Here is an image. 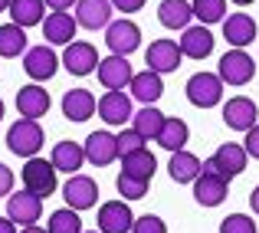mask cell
<instances>
[{
	"label": "cell",
	"instance_id": "32",
	"mask_svg": "<svg viewBox=\"0 0 259 233\" xmlns=\"http://www.w3.org/2000/svg\"><path fill=\"white\" fill-rule=\"evenodd\" d=\"M43 0H13L10 4V17H13V23H20L26 30V26H36V23H43Z\"/></svg>",
	"mask_w": 259,
	"mask_h": 233
},
{
	"label": "cell",
	"instance_id": "30",
	"mask_svg": "<svg viewBox=\"0 0 259 233\" xmlns=\"http://www.w3.org/2000/svg\"><path fill=\"white\" fill-rule=\"evenodd\" d=\"M154 168H158V161H154V154L148 151V148H141V151L121 158V171H125V174H132V177H141V181H151Z\"/></svg>",
	"mask_w": 259,
	"mask_h": 233
},
{
	"label": "cell",
	"instance_id": "1",
	"mask_svg": "<svg viewBox=\"0 0 259 233\" xmlns=\"http://www.w3.org/2000/svg\"><path fill=\"white\" fill-rule=\"evenodd\" d=\"M7 148L17 158H36V151L43 148V128L36 119H20L10 125L7 132Z\"/></svg>",
	"mask_w": 259,
	"mask_h": 233
},
{
	"label": "cell",
	"instance_id": "26",
	"mask_svg": "<svg viewBox=\"0 0 259 233\" xmlns=\"http://www.w3.org/2000/svg\"><path fill=\"white\" fill-rule=\"evenodd\" d=\"M190 17H194V4H187V0H161L158 7V20L167 30H187Z\"/></svg>",
	"mask_w": 259,
	"mask_h": 233
},
{
	"label": "cell",
	"instance_id": "5",
	"mask_svg": "<svg viewBox=\"0 0 259 233\" xmlns=\"http://www.w3.org/2000/svg\"><path fill=\"white\" fill-rule=\"evenodd\" d=\"M105 43L115 56H132L141 46V30L135 20H112L105 26Z\"/></svg>",
	"mask_w": 259,
	"mask_h": 233
},
{
	"label": "cell",
	"instance_id": "19",
	"mask_svg": "<svg viewBox=\"0 0 259 233\" xmlns=\"http://www.w3.org/2000/svg\"><path fill=\"white\" fill-rule=\"evenodd\" d=\"M76 17H69V13H50L43 20V40L50 46H69L76 40Z\"/></svg>",
	"mask_w": 259,
	"mask_h": 233
},
{
	"label": "cell",
	"instance_id": "41",
	"mask_svg": "<svg viewBox=\"0 0 259 233\" xmlns=\"http://www.w3.org/2000/svg\"><path fill=\"white\" fill-rule=\"evenodd\" d=\"M115 7H118L121 13H135V10H141L145 7V0H112Z\"/></svg>",
	"mask_w": 259,
	"mask_h": 233
},
{
	"label": "cell",
	"instance_id": "23",
	"mask_svg": "<svg viewBox=\"0 0 259 233\" xmlns=\"http://www.w3.org/2000/svg\"><path fill=\"white\" fill-rule=\"evenodd\" d=\"M181 53L190 59H207L210 53H213V33L207 30V26H187L181 36Z\"/></svg>",
	"mask_w": 259,
	"mask_h": 233
},
{
	"label": "cell",
	"instance_id": "28",
	"mask_svg": "<svg viewBox=\"0 0 259 233\" xmlns=\"http://www.w3.org/2000/svg\"><path fill=\"white\" fill-rule=\"evenodd\" d=\"M135 132H138L141 135V138H154V141H158V135H161V128H164V122H167V115H161L158 112V108H154V105H145V108H141V112H135Z\"/></svg>",
	"mask_w": 259,
	"mask_h": 233
},
{
	"label": "cell",
	"instance_id": "29",
	"mask_svg": "<svg viewBox=\"0 0 259 233\" xmlns=\"http://www.w3.org/2000/svg\"><path fill=\"white\" fill-rule=\"evenodd\" d=\"M187 138H190L187 122H184V119H167V122H164V128H161V135H158V145H161V148H167V151L174 154V151H184Z\"/></svg>",
	"mask_w": 259,
	"mask_h": 233
},
{
	"label": "cell",
	"instance_id": "44",
	"mask_svg": "<svg viewBox=\"0 0 259 233\" xmlns=\"http://www.w3.org/2000/svg\"><path fill=\"white\" fill-rule=\"evenodd\" d=\"M249 207L256 210V217H259V184L253 187V194H249Z\"/></svg>",
	"mask_w": 259,
	"mask_h": 233
},
{
	"label": "cell",
	"instance_id": "27",
	"mask_svg": "<svg viewBox=\"0 0 259 233\" xmlns=\"http://www.w3.org/2000/svg\"><path fill=\"white\" fill-rule=\"evenodd\" d=\"M53 164H56V171H66V174H76L79 168H82L85 158V145H76V141H59L56 148H53Z\"/></svg>",
	"mask_w": 259,
	"mask_h": 233
},
{
	"label": "cell",
	"instance_id": "40",
	"mask_svg": "<svg viewBox=\"0 0 259 233\" xmlns=\"http://www.w3.org/2000/svg\"><path fill=\"white\" fill-rule=\"evenodd\" d=\"M13 190V171L7 164H0V197H7Z\"/></svg>",
	"mask_w": 259,
	"mask_h": 233
},
{
	"label": "cell",
	"instance_id": "25",
	"mask_svg": "<svg viewBox=\"0 0 259 233\" xmlns=\"http://www.w3.org/2000/svg\"><path fill=\"white\" fill-rule=\"evenodd\" d=\"M132 95L138 102H145V105H154V102L164 95V82H161L158 72H151V69H145V72H135V79H132Z\"/></svg>",
	"mask_w": 259,
	"mask_h": 233
},
{
	"label": "cell",
	"instance_id": "22",
	"mask_svg": "<svg viewBox=\"0 0 259 233\" xmlns=\"http://www.w3.org/2000/svg\"><path fill=\"white\" fill-rule=\"evenodd\" d=\"M99 108V102H95V95L89 92V89H69V92L63 95V115L69 122H85L92 119V112Z\"/></svg>",
	"mask_w": 259,
	"mask_h": 233
},
{
	"label": "cell",
	"instance_id": "38",
	"mask_svg": "<svg viewBox=\"0 0 259 233\" xmlns=\"http://www.w3.org/2000/svg\"><path fill=\"white\" fill-rule=\"evenodd\" d=\"M132 233H167V227H164V220H161V217L145 214V217H135Z\"/></svg>",
	"mask_w": 259,
	"mask_h": 233
},
{
	"label": "cell",
	"instance_id": "6",
	"mask_svg": "<svg viewBox=\"0 0 259 233\" xmlns=\"http://www.w3.org/2000/svg\"><path fill=\"white\" fill-rule=\"evenodd\" d=\"M246 148L243 145H233V141H230V145H220L213 151V158H207V161H203V171H217V174H223L230 181V177H236V174H243V171H246Z\"/></svg>",
	"mask_w": 259,
	"mask_h": 233
},
{
	"label": "cell",
	"instance_id": "14",
	"mask_svg": "<svg viewBox=\"0 0 259 233\" xmlns=\"http://www.w3.org/2000/svg\"><path fill=\"white\" fill-rule=\"evenodd\" d=\"M99 53H95V46L92 43H76L72 40L69 46H66V53H63V66L72 72V76H89V72H95L99 69Z\"/></svg>",
	"mask_w": 259,
	"mask_h": 233
},
{
	"label": "cell",
	"instance_id": "47",
	"mask_svg": "<svg viewBox=\"0 0 259 233\" xmlns=\"http://www.w3.org/2000/svg\"><path fill=\"white\" fill-rule=\"evenodd\" d=\"M233 4H236V7H249V4H253V0H233Z\"/></svg>",
	"mask_w": 259,
	"mask_h": 233
},
{
	"label": "cell",
	"instance_id": "35",
	"mask_svg": "<svg viewBox=\"0 0 259 233\" xmlns=\"http://www.w3.org/2000/svg\"><path fill=\"white\" fill-rule=\"evenodd\" d=\"M115 187H118V194L125 197V201H141V197L148 194V181H141V177H132V174H125V171L118 174Z\"/></svg>",
	"mask_w": 259,
	"mask_h": 233
},
{
	"label": "cell",
	"instance_id": "42",
	"mask_svg": "<svg viewBox=\"0 0 259 233\" xmlns=\"http://www.w3.org/2000/svg\"><path fill=\"white\" fill-rule=\"evenodd\" d=\"M43 4L50 7L53 13H66V10H69V7H76L79 0H43Z\"/></svg>",
	"mask_w": 259,
	"mask_h": 233
},
{
	"label": "cell",
	"instance_id": "15",
	"mask_svg": "<svg viewBox=\"0 0 259 233\" xmlns=\"http://www.w3.org/2000/svg\"><path fill=\"white\" fill-rule=\"evenodd\" d=\"M85 158L95 168H108L118 158V135L112 132H92L85 138Z\"/></svg>",
	"mask_w": 259,
	"mask_h": 233
},
{
	"label": "cell",
	"instance_id": "12",
	"mask_svg": "<svg viewBox=\"0 0 259 233\" xmlns=\"http://www.w3.org/2000/svg\"><path fill=\"white\" fill-rule=\"evenodd\" d=\"M99 230L102 233H128L135 227V214L125 201H108L99 207Z\"/></svg>",
	"mask_w": 259,
	"mask_h": 233
},
{
	"label": "cell",
	"instance_id": "13",
	"mask_svg": "<svg viewBox=\"0 0 259 233\" xmlns=\"http://www.w3.org/2000/svg\"><path fill=\"white\" fill-rule=\"evenodd\" d=\"M56 66H59V56L50 50V46H30V50L23 53V69L30 79L43 82V79H53L56 76Z\"/></svg>",
	"mask_w": 259,
	"mask_h": 233
},
{
	"label": "cell",
	"instance_id": "11",
	"mask_svg": "<svg viewBox=\"0 0 259 233\" xmlns=\"http://www.w3.org/2000/svg\"><path fill=\"white\" fill-rule=\"evenodd\" d=\"M256 119H259V108L246 95H233V99L223 105V122H227L233 132H249L253 125H259Z\"/></svg>",
	"mask_w": 259,
	"mask_h": 233
},
{
	"label": "cell",
	"instance_id": "4",
	"mask_svg": "<svg viewBox=\"0 0 259 233\" xmlns=\"http://www.w3.org/2000/svg\"><path fill=\"white\" fill-rule=\"evenodd\" d=\"M256 72V63L249 59L246 50H230L220 56V69H217V76L223 79V86H246L249 79H253Z\"/></svg>",
	"mask_w": 259,
	"mask_h": 233
},
{
	"label": "cell",
	"instance_id": "43",
	"mask_svg": "<svg viewBox=\"0 0 259 233\" xmlns=\"http://www.w3.org/2000/svg\"><path fill=\"white\" fill-rule=\"evenodd\" d=\"M0 233H17V227H13L10 217H0Z\"/></svg>",
	"mask_w": 259,
	"mask_h": 233
},
{
	"label": "cell",
	"instance_id": "37",
	"mask_svg": "<svg viewBox=\"0 0 259 233\" xmlns=\"http://www.w3.org/2000/svg\"><path fill=\"white\" fill-rule=\"evenodd\" d=\"M145 148V138H141L135 128H125V132L118 135V154L125 158V154H135V151H141Z\"/></svg>",
	"mask_w": 259,
	"mask_h": 233
},
{
	"label": "cell",
	"instance_id": "8",
	"mask_svg": "<svg viewBox=\"0 0 259 233\" xmlns=\"http://www.w3.org/2000/svg\"><path fill=\"white\" fill-rule=\"evenodd\" d=\"M39 214H43V197L30 194L26 187L7 197V217H10L13 223H23V227H33V223L39 220Z\"/></svg>",
	"mask_w": 259,
	"mask_h": 233
},
{
	"label": "cell",
	"instance_id": "31",
	"mask_svg": "<svg viewBox=\"0 0 259 233\" xmlns=\"http://www.w3.org/2000/svg\"><path fill=\"white\" fill-rule=\"evenodd\" d=\"M20 53H26V33L20 23H4L0 26V56L13 59L20 56Z\"/></svg>",
	"mask_w": 259,
	"mask_h": 233
},
{
	"label": "cell",
	"instance_id": "33",
	"mask_svg": "<svg viewBox=\"0 0 259 233\" xmlns=\"http://www.w3.org/2000/svg\"><path fill=\"white\" fill-rule=\"evenodd\" d=\"M50 233H82V220H79V210L63 207V210H53L50 223H46Z\"/></svg>",
	"mask_w": 259,
	"mask_h": 233
},
{
	"label": "cell",
	"instance_id": "20",
	"mask_svg": "<svg viewBox=\"0 0 259 233\" xmlns=\"http://www.w3.org/2000/svg\"><path fill=\"white\" fill-rule=\"evenodd\" d=\"M99 115H102V122L105 125H125L128 119H135L132 115V99H128L125 92H105L99 99Z\"/></svg>",
	"mask_w": 259,
	"mask_h": 233
},
{
	"label": "cell",
	"instance_id": "49",
	"mask_svg": "<svg viewBox=\"0 0 259 233\" xmlns=\"http://www.w3.org/2000/svg\"><path fill=\"white\" fill-rule=\"evenodd\" d=\"M82 233H102V230H82Z\"/></svg>",
	"mask_w": 259,
	"mask_h": 233
},
{
	"label": "cell",
	"instance_id": "39",
	"mask_svg": "<svg viewBox=\"0 0 259 233\" xmlns=\"http://www.w3.org/2000/svg\"><path fill=\"white\" fill-rule=\"evenodd\" d=\"M243 148H246L249 158H256V161H259V125H253V128L246 132V141H243Z\"/></svg>",
	"mask_w": 259,
	"mask_h": 233
},
{
	"label": "cell",
	"instance_id": "34",
	"mask_svg": "<svg viewBox=\"0 0 259 233\" xmlns=\"http://www.w3.org/2000/svg\"><path fill=\"white\" fill-rule=\"evenodd\" d=\"M190 4H194V17L203 26L227 20V0H190Z\"/></svg>",
	"mask_w": 259,
	"mask_h": 233
},
{
	"label": "cell",
	"instance_id": "3",
	"mask_svg": "<svg viewBox=\"0 0 259 233\" xmlns=\"http://www.w3.org/2000/svg\"><path fill=\"white\" fill-rule=\"evenodd\" d=\"M187 99L197 108H213L223 99V79L217 72H194L187 79Z\"/></svg>",
	"mask_w": 259,
	"mask_h": 233
},
{
	"label": "cell",
	"instance_id": "9",
	"mask_svg": "<svg viewBox=\"0 0 259 233\" xmlns=\"http://www.w3.org/2000/svg\"><path fill=\"white\" fill-rule=\"evenodd\" d=\"M99 82L108 89V92H118V89H125V86H132V79H135V72H132V63H128V56H105L99 63Z\"/></svg>",
	"mask_w": 259,
	"mask_h": 233
},
{
	"label": "cell",
	"instance_id": "2",
	"mask_svg": "<svg viewBox=\"0 0 259 233\" xmlns=\"http://www.w3.org/2000/svg\"><path fill=\"white\" fill-rule=\"evenodd\" d=\"M23 187L36 197H50L56 190V164L46 161V158H26Z\"/></svg>",
	"mask_w": 259,
	"mask_h": 233
},
{
	"label": "cell",
	"instance_id": "36",
	"mask_svg": "<svg viewBox=\"0 0 259 233\" xmlns=\"http://www.w3.org/2000/svg\"><path fill=\"white\" fill-rule=\"evenodd\" d=\"M220 233H259L256 230V220L246 214H230L227 220L220 223Z\"/></svg>",
	"mask_w": 259,
	"mask_h": 233
},
{
	"label": "cell",
	"instance_id": "21",
	"mask_svg": "<svg viewBox=\"0 0 259 233\" xmlns=\"http://www.w3.org/2000/svg\"><path fill=\"white\" fill-rule=\"evenodd\" d=\"M17 112L23 119H43L50 112V92L43 86H23L17 92Z\"/></svg>",
	"mask_w": 259,
	"mask_h": 233
},
{
	"label": "cell",
	"instance_id": "46",
	"mask_svg": "<svg viewBox=\"0 0 259 233\" xmlns=\"http://www.w3.org/2000/svg\"><path fill=\"white\" fill-rule=\"evenodd\" d=\"M10 4H13V0H0V13H4V10H10Z\"/></svg>",
	"mask_w": 259,
	"mask_h": 233
},
{
	"label": "cell",
	"instance_id": "45",
	"mask_svg": "<svg viewBox=\"0 0 259 233\" xmlns=\"http://www.w3.org/2000/svg\"><path fill=\"white\" fill-rule=\"evenodd\" d=\"M20 233H50V230H43V227H36V223H33V227H23Z\"/></svg>",
	"mask_w": 259,
	"mask_h": 233
},
{
	"label": "cell",
	"instance_id": "24",
	"mask_svg": "<svg viewBox=\"0 0 259 233\" xmlns=\"http://www.w3.org/2000/svg\"><path fill=\"white\" fill-rule=\"evenodd\" d=\"M167 171H171V177L177 184H194L203 174V164H200V158L190 154V151H174L171 161H167Z\"/></svg>",
	"mask_w": 259,
	"mask_h": 233
},
{
	"label": "cell",
	"instance_id": "7",
	"mask_svg": "<svg viewBox=\"0 0 259 233\" xmlns=\"http://www.w3.org/2000/svg\"><path fill=\"white\" fill-rule=\"evenodd\" d=\"M184 53H181V43H174V40H154L151 46H148L145 53V63L151 72H158V76H164V72H174L177 66H181Z\"/></svg>",
	"mask_w": 259,
	"mask_h": 233
},
{
	"label": "cell",
	"instance_id": "17",
	"mask_svg": "<svg viewBox=\"0 0 259 233\" xmlns=\"http://www.w3.org/2000/svg\"><path fill=\"white\" fill-rule=\"evenodd\" d=\"M194 197L200 207H217L227 197V177L217 174V171H203L200 177L194 181Z\"/></svg>",
	"mask_w": 259,
	"mask_h": 233
},
{
	"label": "cell",
	"instance_id": "18",
	"mask_svg": "<svg viewBox=\"0 0 259 233\" xmlns=\"http://www.w3.org/2000/svg\"><path fill=\"white\" fill-rule=\"evenodd\" d=\"M112 0H79L76 4V23L85 30H102L112 23Z\"/></svg>",
	"mask_w": 259,
	"mask_h": 233
},
{
	"label": "cell",
	"instance_id": "48",
	"mask_svg": "<svg viewBox=\"0 0 259 233\" xmlns=\"http://www.w3.org/2000/svg\"><path fill=\"white\" fill-rule=\"evenodd\" d=\"M0 119H4V102H0Z\"/></svg>",
	"mask_w": 259,
	"mask_h": 233
},
{
	"label": "cell",
	"instance_id": "10",
	"mask_svg": "<svg viewBox=\"0 0 259 233\" xmlns=\"http://www.w3.org/2000/svg\"><path fill=\"white\" fill-rule=\"evenodd\" d=\"M63 197L72 210H89L99 201V187L89 174H69V181L63 184Z\"/></svg>",
	"mask_w": 259,
	"mask_h": 233
},
{
	"label": "cell",
	"instance_id": "16",
	"mask_svg": "<svg viewBox=\"0 0 259 233\" xmlns=\"http://www.w3.org/2000/svg\"><path fill=\"white\" fill-rule=\"evenodd\" d=\"M223 40H227L233 50H243V46L256 43V20L249 13H230L223 20Z\"/></svg>",
	"mask_w": 259,
	"mask_h": 233
}]
</instances>
